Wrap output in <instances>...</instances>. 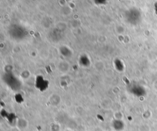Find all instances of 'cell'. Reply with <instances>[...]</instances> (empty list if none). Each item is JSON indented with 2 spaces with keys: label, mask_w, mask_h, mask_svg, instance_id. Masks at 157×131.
Wrapping results in <instances>:
<instances>
[{
  "label": "cell",
  "mask_w": 157,
  "mask_h": 131,
  "mask_svg": "<svg viewBox=\"0 0 157 131\" xmlns=\"http://www.w3.org/2000/svg\"><path fill=\"white\" fill-rule=\"evenodd\" d=\"M120 126L121 127V129H122L124 128V123H122V121H120L119 120V123H118V120H116L114 121V127L115 129L117 127V126Z\"/></svg>",
  "instance_id": "cell-1"
}]
</instances>
